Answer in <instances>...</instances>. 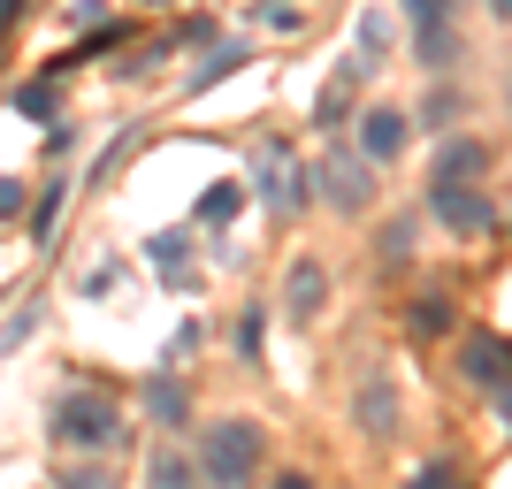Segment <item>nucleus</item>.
Wrapping results in <instances>:
<instances>
[{
    "mask_svg": "<svg viewBox=\"0 0 512 489\" xmlns=\"http://www.w3.org/2000/svg\"><path fill=\"white\" fill-rule=\"evenodd\" d=\"M123 405L107 398V390H69L54 398V444L62 451H123Z\"/></svg>",
    "mask_w": 512,
    "mask_h": 489,
    "instance_id": "obj_1",
    "label": "nucleus"
},
{
    "mask_svg": "<svg viewBox=\"0 0 512 489\" xmlns=\"http://www.w3.org/2000/svg\"><path fill=\"white\" fill-rule=\"evenodd\" d=\"M199 474H207V489H253V474H260V428H253V421H222V428H207Z\"/></svg>",
    "mask_w": 512,
    "mask_h": 489,
    "instance_id": "obj_2",
    "label": "nucleus"
},
{
    "mask_svg": "<svg viewBox=\"0 0 512 489\" xmlns=\"http://www.w3.org/2000/svg\"><path fill=\"white\" fill-rule=\"evenodd\" d=\"M314 184H321V199H329L337 214H360L367 199H375V161H367L360 146H329L321 169H314Z\"/></svg>",
    "mask_w": 512,
    "mask_h": 489,
    "instance_id": "obj_3",
    "label": "nucleus"
},
{
    "mask_svg": "<svg viewBox=\"0 0 512 489\" xmlns=\"http://www.w3.org/2000/svg\"><path fill=\"white\" fill-rule=\"evenodd\" d=\"M253 176H260V199H268L276 214L306 207V184H314V176L291 161V146H283V138H260V146H253Z\"/></svg>",
    "mask_w": 512,
    "mask_h": 489,
    "instance_id": "obj_4",
    "label": "nucleus"
},
{
    "mask_svg": "<svg viewBox=\"0 0 512 489\" xmlns=\"http://www.w3.org/2000/svg\"><path fill=\"white\" fill-rule=\"evenodd\" d=\"M428 207H436V222L459 237H482L490 230V199L474 192V184H428Z\"/></svg>",
    "mask_w": 512,
    "mask_h": 489,
    "instance_id": "obj_5",
    "label": "nucleus"
},
{
    "mask_svg": "<svg viewBox=\"0 0 512 489\" xmlns=\"http://www.w3.org/2000/svg\"><path fill=\"white\" fill-rule=\"evenodd\" d=\"M360 77H375V62H367V54H344L337 77L314 92V123H321V130H337V123H344V107H352V92H360Z\"/></svg>",
    "mask_w": 512,
    "mask_h": 489,
    "instance_id": "obj_6",
    "label": "nucleus"
},
{
    "mask_svg": "<svg viewBox=\"0 0 512 489\" xmlns=\"http://www.w3.org/2000/svg\"><path fill=\"white\" fill-rule=\"evenodd\" d=\"M360 153L367 161H398V153H406V115H398V107L360 115Z\"/></svg>",
    "mask_w": 512,
    "mask_h": 489,
    "instance_id": "obj_7",
    "label": "nucleus"
},
{
    "mask_svg": "<svg viewBox=\"0 0 512 489\" xmlns=\"http://www.w3.org/2000/svg\"><path fill=\"white\" fill-rule=\"evenodd\" d=\"M352 413H360V428L375 436V444H383V436H398V390H390V375H367V390H360V405H352Z\"/></svg>",
    "mask_w": 512,
    "mask_h": 489,
    "instance_id": "obj_8",
    "label": "nucleus"
},
{
    "mask_svg": "<svg viewBox=\"0 0 512 489\" xmlns=\"http://www.w3.org/2000/svg\"><path fill=\"white\" fill-rule=\"evenodd\" d=\"M467 383H482V390L512 383V344L505 337H474L467 344Z\"/></svg>",
    "mask_w": 512,
    "mask_h": 489,
    "instance_id": "obj_9",
    "label": "nucleus"
},
{
    "mask_svg": "<svg viewBox=\"0 0 512 489\" xmlns=\"http://www.w3.org/2000/svg\"><path fill=\"white\" fill-rule=\"evenodd\" d=\"M146 489H207V474H199V459H184L176 444H161L146 459Z\"/></svg>",
    "mask_w": 512,
    "mask_h": 489,
    "instance_id": "obj_10",
    "label": "nucleus"
},
{
    "mask_svg": "<svg viewBox=\"0 0 512 489\" xmlns=\"http://www.w3.org/2000/svg\"><path fill=\"white\" fill-rule=\"evenodd\" d=\"M482 138H451L444 153H436V169H428V184H467V176H482Z\"/></svg>",
    "mask_w": 512,
    "mask_h": 489,
    "instance_id": "obj_11",
    "label": "nucleus"
},
{
    "mask_svg": "<svg viewBox=\"0 0 512 489\" xmlns=\"http://www.w3.org/2000/svg\"><path fill=\"white\" fill-rule=\"evenodd\" d=\"M283 298H291V314H321V298H329V276H321L314 260H299V268H291V276H283Z\"/></svg>",
    "mask_w": 512,
    "mask_h": 489,
    "instance_id": "obj_12",
    "label": "nucleus"
},
{
    "mask_svg": "<svg viewBox=\"0 0 512 489\" xmlns=\"http://www.w3.org/2000/svg\"><path fill=\"white\" fill-rule=\"evenodd\" d=\"M352 54H367V62L383 69V54H390V16H383V8H367V16H360V31H352Z\"/></svg>",
    "mask_w": 512,
    "mask_h": 489,
    "instance_id": "obj_13",
    "label": "nucleus"
},
{
    "mask_svg": "<svg viewBox=\"0 0 512 489\" xmlns=\"http://www.w3.org/2000/svg\"><path fill=\"white\" fill-rule=\"evenodd\" d=\"M184 405H192V398H184V383H169V375H153V383H146V413H153L161 428L184 421Z\"/></svg>",
    "mask_w": 512,
    "mask_h": 489,
    "instance_id": "obj_14",
    "label": "nucleus"
},
{
    "mask_svg": "<svg viewBox=\"0 0 512 489\" xmlns=\"http://www.w3.org/2000/svg\"><path fill=\"white\" fill-rule=\"evenodd\" d=\"M451 54H459V31L451 23H421V69H451Z\"/></svg>",
    "mask_w": 512,
    "mask_h": 489,
    "instance_id": "obj_15",
    "label": "nucleus"
},
{
    "mask_svg": "<svg viewBox=\"0 0 512 489\" xmlns=\"http://www.w3.org/2000/svg\"><path fill=\"white\" fill-rule=\"evenodd\" d=\"M230 69H245V46H214L207 62L192 69V92H207V85H222V77H230Z\"/></svg>",
    "mask_w": 512,
    "mask_h": 489,
    "instance_id": "obj_16",
    "label": "nucleus"
},
{
    "mask_svg": "<svg viewBox=\"0 0 512 489\" xmlns=\"http://www.w3.org/2000/svg\"><path fill=\"white\" fill-rule=\"evenodd\" d=\"M406 329H413V337H444V329H451V306H444V298H413Z\"/></svg>",
    "mask_w": 512,
    "mask_h": 489,
    "instance_id": "obj_17",
    "label": "nucleus"
},
{
    "mask_svg": "<svg viewBox=\"0 0 512 489\" xmlns=\"http://www.w3.org/2000/svg\"><path fill=\"white\" fill-rule=\"evenodd\" d=\"M184 260H192V237H184V230H161V237H153V268H161V276H176Z\"/></svg>",
    "mask_w": 512,
    "mask_h": 489,
    "instance_id": "obj_18",
    "label": "nucleus"
},
{
    "mask_svg": "<svg viewBox=\"0 0 512 489\" xmlns=\"http://www.w3.org/2000/svg\"><path fill=\"white\" fill-rule=\"evenodd\" d=\"M237 207H245V184H214V192L199 199V222H230Z\"/></svg>",
    "mask_w": 512,
    "mask_h": 489,
    "instance_id": "obj_19",
    "label": "nucleus"
},
{
    "mask_svg": "<svg viewBox=\"0 0 512 489\" xmlns=\"http://www.w3.org/2000/svg\"><path fill=\"white\" fill-rule=\"evenodd\" d=\"M16 107L31 115V123H54V107H62V100H54V85L39 77V85H23V92H16Z\"/></svg>",
    "mask_w": 512,
    "mask_h": 489,
    "instance_id": "obj_20",
    "label": "nucleus"
},
{
    "mask_svg": "<svg viewBox=\"0 0 512 489\" xmlns=\"http://www.w3.org/2000/svg\"><path fill=\"white\" fill-rule=\"evenodd\" d=\"M406 489H459V467H451V459H436V467H421Z\"/></svg>",
    "mask_w": 512,
    "mask_h": 489,
    "instance_id": "obj_21",
    "label": "nucleus"
},
{
    "mask_svg": "<svg viewBox=\"0 0 512 489\" xmlns=\"http://www.w3.org/2000/svg\"><path fill=\"white\" fill-rule=\"evenodd\" d=\"M54 489H115V474H100V467H62V482Z\"/></svg>",
    "mask_w": 512,
    "mask_h": 489,
    "instance_id": "obj_22",
    "label": "nucleus"
},
{
    "mask_svg": "<svg viewBox=\"0 0 512 489\" xmlns=\"http://www.w3.org/2000/svg\"><path fill=\"white\" fill-rule=\"evenodd\" d=\"M62 199H69V192H62V176H54V192H46L39 214H31V230H39V237H54V214H62Z\"/></svg>",
    "mask_w": 512,
    "mask_h": 489,
    "instance_id": "obj_23",
    "label": "nucleus"
},
{
    "mask_svg": "<svg viewBox=\"0 0 512 489\" xmlns=\"http://www.w3.org/2000/svg\"><path fill=\"white\" fill-rule=\"evenodd\" d=\"M260 23H268V31H299V8H291V0H260Z\"/></svg>",
    "mask_w": 512,
    "mask_h": 489,
    "instance_id": "obj_24",
    "label": "nucleus"
},
{
    "mask_svg": "<svg viewBox=\"0 0 512 489\" xmlns=\"http://www.w3.org/2000/svg\"><path fill=\"white\" fill-rule=\"evenodd\" d=\"M413 253V222H390L383 230V260H406Z\"/></svg>",
    "mask_w": 512,
    "mask_h": 489,
    "instance_id": "obj_25",
    "label": "nucleus"
},
{
    "mask_svg": "<svg viewBox=\"0 0 512 489\" xmlns=\"http://www.w3.org/2000/svg\"><path fill=\"white\" fill-rule=\"evenodd\" d=\"M413 23H451V0H406Z\"/></svg>",
    "mask_w": 512,
    "mask_h": 489,
    "instance_id": "obj_26",
    "label": "nucleus"
},
{
    "mask_svg": "<svg viewBox=\"0 0 512 489\" xmlns=\"http://www.w3.org/2000/svg\"><path fill=\"white\" fill-rule=\"evenodd\" d=\"M16 214H23V184H16V176H0V222H16Z\"/></svg>",
    "mask_w": 512,
    "mask_h": 489,
    "instance_id": "obj_27",
    "label": "nucleus"
},
{
    "mask_svg": "<svg viewBox=\"0 0 512 489\" xmlns=\"http://www.w3.org/2000/svg\"><path fill=\"white\" fill-rule=\"evenodd\" d=\"M16 16H23V0H0V31H8Z\"/></svg>",
    "mask_w": 512,
    "mask_h": 489,
    "instance_id": "obj_28",
    "label": "nucleus"
},
{
    "mask_svg": "<svg viewBox=\"0 0 512 489\" xmlns=\"http://www.w3.org/2000/svg\"><path fill=\"white\" fill-rule=\"evenodd\" d=\"M497 413H505V421H512V383H497Z\"/></svg>",
    "mask_w": 512,
    "mask_h": 489,
    "instance_id": "obj_29",
    "label": "nucleus"
},
{
    "mask_svg": "<svg viewBox=\"0 0 512 489\" xmlns=\"http://www.w3.org/2000/svg\"><path fill=\"white\" fill-rule=\"evenodd\" d=\"M276 489H314V482H306V474H283V482Z\"/></svg>",
    "mask_w": 512,
    "mask_h": 489,
    "instance_id": "obj_30",
    "label": "nucleus"
},
{
    "mask_svg": "<svg viewBox=\"0 0 512 489\" xmlns=\"http://www.w3.org/2000/svg\"><path fill=\"white\" fill-rule=\"evenodd\" d=\"M490 8H497V23H512V0H490Z\"/></svg>",
    "mask_w": 512,
    "mask_h": 489,
    "instance_id": "obj_31",
    "label": "nucleus"
}]
</instances>
